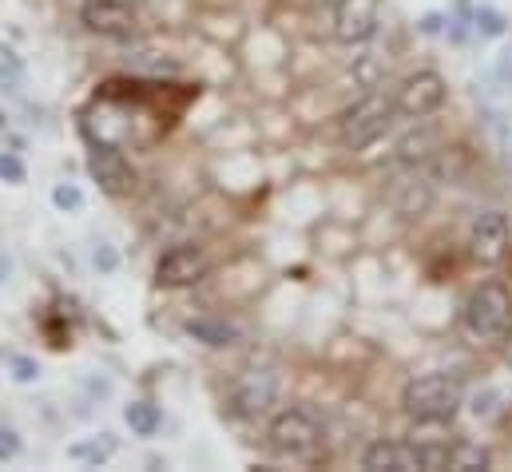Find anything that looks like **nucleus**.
<instances>
[{
	"instance_id": "obj_1",
	"label": "nucleus",
	"mask_w": 512,
	"mask_h": 472,
	"mask_svg": "<svg viewBox=\"0 0 512 472\" xmlns=\"http://www.w3.org/2000/svg\"><path fill=\"white\" fill-rule=\"evenodd\" d=\"M401 405L413 421H453L465 405V385L453 373H425L405 385Z\"/></svg>"
},
{
	"instance_id": "obj_7",
	"label": "nucleus",
	"mask_w": 512,
	"mask_h": 472,
	"mask_svg": "<svg viewBox=\"0 0 512 472\" xmlns=\"http://www.w3.org/2000/svg\"><path fill=\"white\" fill-rule=\"evenodd\" d=\"M382 0H334V40L338 44H362L378 28Z\"/></svg>"
},
{
	"instance_id": "obj_28",
	"label": "nucleus",
	"mask_w": 512,
	"mask_h": 472,
	"mask_svg": "<svg viewBox=\"0 0 512 472\" xmlns=\"http://www.w3.org/2000/svg\"><path fill=\"white\" fill-rule=\"evenodd\" d=\"M437 28H441V16H437V12H429V16L421 20V32H437Z\"/></svg>"
},
{
	"instance_id": "obj_11",
	"label": "nucleus",
	"mask_w": 512,
	"mask_h": 472,
	"mask_svg": "<svg viewBox=\"0 0 512 472\" xmlns=\"http://www.w3.org/2000/svg\"><path fill=\"white\" fill-rule=\"evenodd\" d=\"M445 425H449V421H417L413 433H409V445L417 449V457H421L425 472H437L449 465V449H453V441L445 437Z\"/></svg>"
},
{
	"instance_id": "obj_5",
	"label": "nucleus",
	"mask_w": 512,
	"mask_h": 472,
	"mask_svg": "<svg viewBox=\"0 0 512 472\" xmlns=\"http://www.w3.org/2000/svg\"><path fill=\"white\" fill-rule=\"evenodd\" d=\"M278 389H282V377L270 365H251L231 385V409L239 417H262L278 401Z\"/></svg>"
},
{
	"instance_id": "obj_27",
	"label": "nucleus",
	"mask_w": 512,
	"mask_h": 472,
	"mask_svg": "<svg viewBox=\"0 0 512 472\" xmlns=\"http://www.w3.org/2000/svg\"><path fill=\"white\" fill-rule=\"evenodd\" d=\"M497 80H501V84H505V88L512 92V48L505 52V56H501V64H497Z\"/></svg>"
},
{
	"instance_id": "obj_25",
	"label": "nucleus",
	"mask_w": 512,
	"mask_h": 472,
	"mask_svg": "<svg viewBox=\"0 0 512 472\" xmlns=\"http://www.w3.org/2000/svg\"><path fill=\"white\" fill-rule=\"evenodd\" d=\"M16 457H20V437L8 425H0V461H16Z\"/></svg>"
},
{
	"instance_id": "obj_8",
	"label": "nucleus",
	"mask_w": 512,
	"mask_h": 472,
	"mask_svg": "<svg viewBox=\"0 0 512 472\" xmlns=\"http://www.w3.org/2000/svg\"><path fill=\"white\" fill-rule=\"evenodd\" d=\"M509 250V219L501 211H481L469 227V254L481 266H497Z\"/></svg>"
},
{
	"instance_id": "obj_19",
	"label": "nucleus",
	"mask_w": 512,
	"mask_h": 472,
	"mask_svg": "<svg viewBox=\"0 0 512 472\" xmlns=\"http://www.w3.org/2000/svg\"><path fill=\"white\" fill-rule=\"evenodd\" d=\"M124 421H128V429L135 437H151V433H159L163 413H159V405H151V401H131L128 409H124Z\"/></svg>"
},
{
	"instance_id": "obj_10",
	"label": "nucleus",
	"mask_w": 512,
	"mask_h": 472,
	"mask_svg": "<svg viewBox=\"0 0 512 472\" xmlns=\"http://www.w3.org/2000/svg\"><path fill=\"white\" fill-rule=\"evenodd\" d=\"M84 24L96 32V36H112V40H124L135 32V12H131V0H84L80 8Z\"/></svg>"
},
{
	"instance_id": "obj_29",
	"label": "nucleus",
	"mask_w": 512,
	"mask_h": 472,
	"mask_svg": "<svg viewBox=\"0 0 512 472\" xmlns=\"http://www.w3.org/2000/svg\"><path fill=\"white\" fill-rule=\"evenodd\" d=\"M8 274H12V258L0 254V282H8Z\"/></svg>"
},
{
	"instance_id": "obj_20",
	"label": "nucleus",
	"mask_w": 512,
	"mask_h": 472,
	"mask_svg": "<svg viewBox=\"0 0 512 472\" xmlns=\"http://www.w3.org/2000/svg\"><path fill=\"white\" fill-rule=\"evenodd\" d=\"M20 84H24V64H20V56L0 44V92H20Z\"/></svg>"
},
{
	"instance_id": "obj_3",
	"label": "nucleus",
	"mask_w": 512,
	"mask_h": 472,
	"mask_svg": "<svg viewBox=\"0 0 512 472\" xmlns=\"http://www.w3.org/2000/svg\"><path fill=\"white\" fill-rule=\"evenodd\" d=\"M465 330L481 342H501L512 330V294L501 282H485L465 302Z\"/></svg>"
},
{
	"instance_id": "obj_23",
	"label": "nucleus",
	"mask_w": 512,
	"mask_h": 472,
	"mask_svg": "<svg viewBox=\"0 0 512 472\" xmlns=\"http://www.w3.org/2000/svg\"><path fill=\"white\" fill-rule=\"evenodd\" d=\"M52 203H56L60 211H80V207H84V191L72 187V183H60V187L52 191Z\"/></svg>"
},
{
	"instance_id": "obj_12",
	"label": "nucleus",
	"mask_w": 512,
	"mask_h": 472,
	"mask_svg": "<svg viewBox=\"0 0 512 472\" xmlns=\"http://www.w3.org/2000/svg\"><path fill=\"white\" fill-rule=\"evenodd\" d=\"M362 469L366 472H417L425 469L421 465V457H417V449L405 441V445H397V441H374L366 453H362Z\"/></svg>"
},
{
	"instance_id": "obj_24",
	"label": "nucleus",
	"mask_w": 512,
	"mask_h": 472,
	"mask_svg": "<svg viewBox=\"0 0 512 472\" xmlns=\"http://www.w3.org/2000/svg\"><path fill=\"white\" fill-rule=\"evenodd\" d=\"M8 369H12L16 381H36L40 377V361H32V357L8 354Z\"/></svg>"
},
{
	"instance_id": "obj_26",
	"label": "nucleus",
	"mask_w": 512,
	"mask_h": 472,
	"mask_svg": "<svg viewBox=\"0 0 512 472\" xmlns=\"http://www.w3.org/2000/svg\"><path fill=\"white\" fill-rule=\"evenodd\" d=\"M116 262H120V258H116L112 246H96V266H100V270H116Z\"/></svg>"
},
{
	"instance_id": "obj_2",
	"label": "nucleus",
	"mask_w": 512,
	"mask_h": 472,
	"mask_svg": "<svg viewBox=\"0 0 512 472\" xmlns=\"http://www.w3.org/2000/svg\"><path fill=\"white\" fill-rule=\"evenodd\" d=\"M270 449L286 461H298V465H310L322 457V425L314 421V413L306 409H286L270 421Z\"/></svg>"
},
{
	"instance_id": "obj_22",
	"label": "nucleus",
	"mask_w": 512,
	"mask_h": 472,
	"mask_svg": "<svg viewBox=\"0 0 512 472\" xmlns=\"http://www.w3.org/2000/svg\"><path fill=\"white\" fill-rule=\"evenodd\" d=\"M28 179V167H24V159L20 155H12V151H0V183H24Z\"/></svg>"
},
{
	"instance_id": "obj_17",
	"label": "nucleus",
	"mask_w": 512,
	"mask_h": 472,
	"mask_svg": "<svg viewBox=\"0 0 512 472\" xmlns=\"http://www.w3.org/2000/svg\"><path fill=\"white\" fill-rule=\"evenodd\" d=\"M489 465H493V453H489L485 445H477V441H453V449H449V465H445V469L485 472Z\"/></svg>"
},
{
	"instance_id": "obj_4",
	"label": "nucleus",
	"mask_w": 512,
	"mask_h": 472,
	"mask_svg": "<svg viewBox=\"0 0 512 472\" xmlns=\"http://www.w3.org/2000/svg\"><path fill=\"white\" fill-rule=\"evenodd\" d=\"M397 116V100H389L385 92H370L362 96L346 116H342V143L350 151H362L370 143H378L385 135V127Z\"/></svg>"
},
{
	"instance_id": "obj_6",
	"label": "nucleus",
	"mask_w": 512,
	"mask_h": 472,
	"mask_svg": "<svg viewBox=\"0 0 512 472\" xmlns=\"http://www.w3.org/2000/svg\"><path fill=\"white\" fill-rule=\"evenodd\" d=\"M445 96H449V88H445V80H441L437 72H417V76H409V80L401 84V92H397V112L409 119H425L445 104Z\"/></svg>"
},
{
	"instance_id": "obj_21",
	"label": "nucleus",
	"mask_w": 512,
	"mask_h": 472,
	"mask_svg": "<svg viewBox=\"0 0 512 472\" xmlns=\"http://www.w3.org/2000/svg\"><path fill=\"white\" fill-rule=\"evenodd\" d=\"M505 28H509V20H505L497 8H477V12H473V32H477V36L497 40V36H505Z\"/></svg>"
},
{
	"instance_id": "obj_13",
	"label": "nucleus",
	"mask_w": 512,
	"mask_h": 472,
	"mask_svg": "<svg viewBox=\"0 0 512 472\" xmlns=\"http://www.w3.org/2000/svg\"><path fill=\"white\" fill-rule=\"evenodd\" d=\"M88 171H92V179H96L108 195H124L131 187V167L116 147H96V151L88 155Z\"/></svg>"
},
{
	"instance_id": "obj_16",
	"label": "nucleus",
	"mask_w": 512,
	"mask_h": 472,
	"mask_svg": "<svg viewBox=\"0 0 512 472\" xmlns=\"http://www.w3.org/2000/svg\"><path fill=\"white\" fill-rule=\"evenodd\" d=\"M437 143H441L437 127H417V131H409V135L397 139V159H401V163H421V159L433 155Z\"/></svg>"
},
{
	"instance_id": "obj_14",
	"label": "nucleus",
	"mask_w": 512,
	"mask_h": 472,
	"mask_svg": "<svg viewBox=\"0 0 512 472\" xmlns=\"http://www.w3.org/2000/svg\"><path fill=\"white\" fill-rule=\"evenodd\" d=\"M187 338L211 346V350H223V346H235L243 338V326L239 322H227V318H191L187 322Z\"/></svg>"
},
{
	"instance_id": "obj_15",
	"label": "nucleus",
	"mask_w": 512,
	"mask_h": 472,
	"mask_svg": "<svg viewBox=\"0 0 512 472\" xmlns=\"http://www.w3.org/2000/svg\"><path fill=\"white\" fill-rule=\"evenodd\" d=\"M116 449H120V441L112 433H92V437L68 445V461H76V465H104V461L116 457Z\"/></svg>"
},
{
	"instance_id": "obj_18",
	"label": "nucleus",
	"mask_w": 512,
	"mask_h": 472,
	"mask_svg": "<svg viewBox=\"0 0 512 472\" xmlns=\"http://www.w3.org/2000/svg\"><path fill=\"white\" fill-rule=\"evenodd\" d=\"M509 409H512L509 389H481V393L473 397V405H469V413H473L477 421H497V417H505Z\"/></svg>"
},
{
	"instance_id": "obj_9",
	"label": "nucleus",
	"mask_w": 512,
	"mask_h": 472,
	"mask_svg": "<svg viewBox=\"0 0 512 472\" xmlns=\"http://www.w3.org/2000/svg\"><path fill=\"white\" fill-rule=\"evenodd\" d=\"M207 274V254L199 246H171L159 266H155V282L167 286V290H183V286H195L199 278Z\"/></svg>"
}]
</instances>
